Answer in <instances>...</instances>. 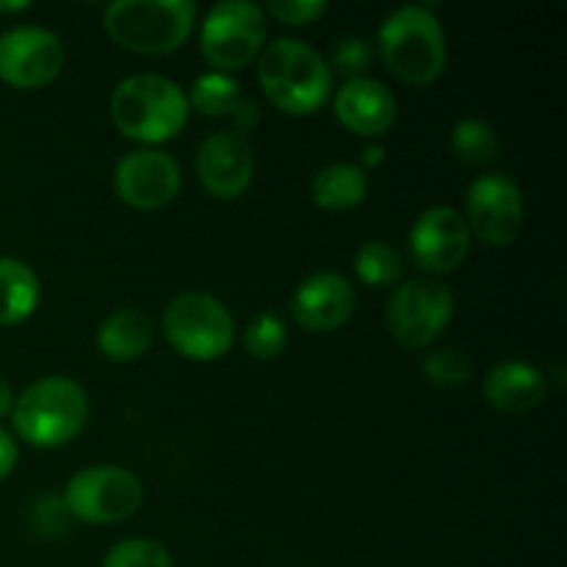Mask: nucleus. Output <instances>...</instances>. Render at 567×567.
Returning a JSON list of instances; mask_svg holds the SVG:
<instances>
[{
	"instance_id": "nucleus-17",
	"label": "nucleus",
	"mask_w": 567,
	"mask_h": 567,
	"mask_svg": "<svg viewBox=\"0 0 567 567\" xmlns=\"http://www.w3.org/2000/svg\"><path fill=\"white\" fill-rule=\"evenodd\" d=\"M485 399L491 408L502 410V413H529V410L540 408L543 399H546V380L535 365L507 360V363L487 371Z\"/></svg>"
},
{
	"instance_id": "nucleus-15",
	"label": "nucleus",
	"mask_w": 567,
	"mask_h": 567,
	"mask_svg": "<svg viewBox=\"0 0 567 567\" xmlns=\"http://www.w3.org/2000/svg\"><path fill=\"white\" fill-rule=\"evenodd\" d=\"M354 288L336 271H319L302 280L293 291L291 316L308 332H336L352 319Z\"/></svg>"
},
{
	"instance_id": "nucleus-26",
	"label": "nucleus",
	"mask_w": 567,
	"mask_h": 567,
	"mask_svg": "<svg viewBox=\"0 0 567 567\" xmlns=\"http://www.w3.org/2000/svg\"><path fill=\"white\" fill-rule=\"evenodd\" d=\"M424 377L432 382V385H441V388L465 385L471 377L468 354L460 352V349H437V352L426 354Z\"/></svg>"
},
{
	"instance_id": "nucleus-19",
	"label": "nucleus",
	"mask_w": 567,
	"mask_h": 567,
	"mask_svg": "<svg viewBox=\"0 0 567 567\" xmlns=\"http://www.w3.org/2000/svg\"><path fill=\"white\" fill-rule=\"evenodd\" d=\"M310 194L321 210L343 214L363 203L369 194V177L354 164H330L316 172Z\"/></svg>"
},
{
	"instance_id": "nucleus-2",
	"label": "nucleus",
	"mask_w": 567,
	"mask_h": 567,
	"mask_svg": "<svg viewBox=\"0 0 567 567\" xmlns=\"http://www.w3.org/2000/svg\"><path fill=\"white\" fill-rule=\"evenodd\" d=\"M188 97L164 75H133L114 89L111 120L116 131L142 144L175 138L188 122Z\"/></svg>"
},
{
	"instance_id": "nucleus-11",
	"label": "nucleus",
	"mask_w": 567,
	"mask_h": 567,
	"mask_svg": "<svg viewBox=\"0 0 567 567\" xmlns=\"http://www.w3.org/2000/svg\"><path fill=\"white\" fill-rule=\"evenodd\" d=\"M64 70V44L37 25L11 28L0 37V81L14 89H42Z\"/></svg>"
},
{
	"instance_id": "nucleus-13",
	"label": "nucleus",
	"mask_w": 567,
	"mask_h": 567,
	"mask_svg": "<svg viewBox=\"0 0 567 567\" xmlns=\"http://www.w3.org/2000/svg\"><path fill=\"white\" fill-rule=\"evenodd\" d=\"M471 230L454 208L437 205L424 210L410 230L413 260L430 275H449L460 269L468 255Z\"/></svg>"
},
{
	"instance_id": "nucleus-5",
	"label": "nucleus",
	"mask_w": 567,
	"mask_h": 567,
	"mask_svg": "<svg viewBox=\"0 0 567 567\" xmlns=\"http://www.w3.org/2000/svg\"><path fill=\"white\" fill-rule=\"evenodd\" d=\"M197 6L188 0H116L105 9V31L138 55L175 53L188 39Z\"/></svg>"
},
{
	"instance_id": "nucleus-18",
	"label": "nucleus",
	"mask_w": 567,
	"mask_h": 567,
	"mask_svg": "<svg viewBox=\"0 0 567 567\" xmlns=\"http://www.w3.org/2000/svg\"><path fill=\"white\" fill-rule=\"evenodd\" d=\"M153 343V321L138 308H120L100 324L97 349L114 363L138 360Z\"/></svg>"
},
{
	"instance_id": "nucleus-23",
	"label": "nucleus",
	"mask_w": 567,
	"mask_h": 567,
	"mask_svg": "<svg viewBox=\"0 0 567 567\" xmlns=\"http://www.w3.org/2000/svg\"><path fill=\"white\" fill-rule=\"evenodd\" d=\"M452 150L463 164L485 166L496 158L498 138L485 120H463L452 131Z\"/></svg>"
},
{
	"instance_id": "nucleus-29",
	"label": "nucleus",
	"mask_w": 567,
	"mask_h": 567,
	"mask_svg": "<svg viewBox=\"0 0 567 567\" xmlns=\"http://www.w3.org/2000/svg\"><path fill=\"white\" fill-rule=\"evenodd\" d=\"M17 465V443L9 432L0 430V482L14 471Z\"/></svg>"
},
{
	"instance_id": "nucleus-8",
	"label": "nucleus",
	"mask_w": 567,
	"mask_h": 567,
	"mask_svg": "<svg viewBox=\"0 0 567 567\" xmlns=\"http://www.w3.org/2000/svg\"><path fill=\"white\" fill-rule=\"evenodd\" d=\"M64 507L72 518L86 524H120L136 515L144 502V487L133 471L116 465H94L83 468L66 482Z\"/></svg>"
},
{
	"instance_id": "nucleus-30",
	"label": "nucleus",
	"mask_w": 567,
	"mask_h": 567,
	"mask_svg": "<svg viewBox=\"0 0 567 567\" xmlns=\"http://www.w3.org/2000/svg\"><path fill=\"white\" fill-rule=\"evenodd\" d=\"M11 408H14V393H11L9 382L0 377V419H3V415H9Z\"/></svg>"
},
{
	"instance_id": "nucleus-32",
	"label": "nucleus",
	"mask_w": 567,
	"mask_h": 567,
	"mask_svg": "<svg viewBox=\"0 0 567 567\" xmlns=\"http://www.w3.org/2000/svg\"><path fill=\"white\" fill-rule=\"evenodd\" d=\"M363 161H365V164H380V161H382V147H369V150H365Z\"/></svg>"
},
{
	"instance_id": "nucleus-16",
	"label": "nucleus",
	"mask_w": 567,
	"mask_h": 567,
	"mask_svg": "<svg viewBox=\"0 0 567 567\" xmlns=\"http://www.w3.org/2000/svg\"><path fill=\"white\" fill-rule=\"evenodd\" d=\"M336 116L358 136H382L396 122V100L374 78H349L336 94Z\"/></svg>"
},
{
	"instance_id": "nucleus-24",
	"label": "nucleus",
	"mask_w": 567,
	"mask_h": 567,
	"mask_svg": "<svg viewBox=\"0 0 567 567\" xmlns=\"http://www.w3.org/2000/svg\"><path fill=\"white\" fill-rule=\"evenodd\" d=\"M288 332L280 316L260 313L249 321L247 332H244V347H247L249 358L255 360H275L286 352Z\"/></svg>"
},
{
	"instance_id": "nucleus-9",
	"label": "nucleus",
	"mask_w": 567,
	"mask_h": 567,
	"mask_svg": "<svg viewBox=\"0 0 567 567\" xmlns=\"http://www.w3.org/2000/svg\"><path fill=\"white\" fill-rule=\"evenodd\" d=\"M266 42L264 11L247 0H225L208 11L199 33L205 61L219 72H236L252 64Z\"/></svg>"
},
{
	"instance_id": "nucleus-27",
	"label": "nucleus",
	"mask_w": 567,
	"mask_h": 567,
	"mask_svg": "<svg viewBox=\"0 0 567 567\" xmlns=\"http://www.w3.org/2000/svg\"><path fill=\"white\" fill-rule=\"evenodd\" d=\"M332 64H336V70L343 72V75L360 78V72L369 70L371 64L369 42L358 37L341 39V42L336 44V50H332Z\"/></svg>"
},
{
	"instance_id": "nucleus-21",
	"label": "nucleus",
	"mask_w": 567,
	"mask_h": 567,
	"mask_svg": "<svg viewBox=\"0 0 567 567\" xmlns=\"http://www.w3.org/2000/svg\"><path fill=\"white\" fill-rule=\"evenodd\" d=\"M241 103V86L225 72L199 75L192 86V97H188V105H194L203 116H230Z\"/></svg>"
},
{
	"instance_id": "nucleus-22",
	"label": "nucleus",
	"mask_w": 567,
	"mask_h": 567,
	"mask_svg": "<svg viewBox=\"0 0 567 567\" xmlns=\"http://www.w3.org/2000/svg\"><path fill=\"white\" fill-rule=\"evenodd\" d=\"M354 271L371 288H385L402 280L404 258L385 241H369L354 255Z\"/></svg>"
},
{
	"instance_id": "nucleus-14",
	"label": "nucleus",
	"mask_w": 567,
	"mask_h": 567,
	"mask_svg": "<svg viewBox=\"0 0 567 567\" xmlns=\"http://www.w3.org/2000/svg\"><path fill=\"white\" fill-rule=\"evenodd\" d=\"M255 175V153L238 133H214L197 153V177L216 199H236Z\"/></svg>"
},
{
	"instance_id": "nucleus-12",
	"label": "nucleus",
	"mask_w": 567,
	"mask_h": 567,
	"mask_svg": "<svg viewBox=\"0 0 567 567\" xmlns=\"http://www.w3.org/2000/svg\"><path fill=\"white\" fill-rule=\"evenodd\" d=\"M116 197L136 210H158L181 192V166L161 150H133L114 169Z\"/></svg>"
},
{
	"instance_id": "nucleus-10",
	"label": "nucleus",
	"mask_w": 567,
	"mask_h": 567,
	"mask_svg": "<svg viewBox=\"0 0 567 567\" xmlns=\"http://www.w3.org/2000/svg\"><path fill=\"white\" fill-rule=\"evenodd\" d=\"M465 208V225L487 247H509L524 230V194L509 175H485L471 183Z\"/></svg>"
},
{
	"instance_id": "nucleus-20",
	"label": "nucleus",
	"mask_w": 567,
	"mask_h": 567,
	"mask_svg": "<svg viewBox=\"0 0 567 567\" xmlns=\"http://www.w3.org/2000/svg\"><path fill=\"white\" fill-rule=\"evenodd\" d=\"M39 305V277L31 266L14 258H0V327L25 321Z\"/></svg>"
},
{
	"instance_id": "nucleus-4",
	"label": "nucleus",
	"mask_w": 567,
	"mask_h": 567,
	"mask_svg": "<svg viewBox=\"0 0 567 567\" xmlns=\"http://www.w3.org/2000/svg\"><path fill=\"white\" fill-rule=\"evenodd\" d=\"M11 419L17 435L31 446H64L89 419L86 391L66 377H44L17 396Z\"/></svg>"
},
{
	"instance_id": "nucleus-25",
	"label": "nucleus",
	"mask_w": 567,
	"mask_h": 567,
	"mask_svg": "<svg viewBox=\"0 0 567 567\" xmlns=\"http://www.w3.org/2000/svg\"><path fill=\"white\" fill-rule=\"evenodd\" d=\"M103 567H172V557L161 543L133 537V540L116 543Z\"/></svg>"
},
{
	"instance_id": "nucleus-28",
	"label": "nucleus",
	"mask_w": 567,
	"mask_h": 567,
	"mask_svg": "<svg viewBox=\"0 0 567 567\" xmlns=\"http://www.w3.org/2000/svg\"><path fill=\"white\" fill-rule=\"evenodd\" d=\"M327 11L321 0H271L269 14L282 25H310Z\"/></svg>"
},
{
	"instance_id": "nucleus-1",
	"label": "nucleus",
	"mask_w": 567,
	"mask_h": 567,
	"mask_svg": "<svg viewBox=\"0 0 567 567\" xmlns=\"http://www.w3.org/2000/svg\"><path fill=\"white\" fill-rule=\"evenodd\" d=\"M258 78L269 103L291 116L313 114L330 100V66L319 50L297 39L271 42L260 53Z\"/></svg>"
},
{
	"instance_id": "nucleus-7",
	"label": "nucleus",
	"mask_w": 567,
	"mask_h": 567,
	"mask_svg": "<svg viewBox=\"0 0 567 567\" xmlns=\"http://www.w3.org/2000/svg\"><path fill=\"white\" fill-rule=\"evenodd\" d=\"M454 316V293L437 277L402 282L388 299V332L404 349H426L441 338Z\"/></svg>"
},
{
	"instance_id": "nucleus-6",
	"label": "nucleus",
	"mask_w": 567,
	"mask_h": 567,
	"mask_svg": "<svg viewBox=\"0 0 567 567\" xmlns=\"http://www.w3.org/2000/svg\"><path fill=\"white\" fill-rule=\"evenodd\" d=\"M164 336L177 354L188 360H219L236 341L230 310L210 293H181L164 310Z\"/></svg>"
},
{
	"instance_id": "nucleus-31",
	"label": "nucleus",
	"mask_w": 567,
	"mask_h": 567,
	"mask_svg": "<svg viewBox=\"0 0 567 567\" xmlns=\"http://www.w3.org/2000/svg\"><path fill=\"white\" fill-rule=\"evenodd\" d=\"M31 9V3H25V0H17V3H0V14H17V11H28Z\"/></svg>"
},
{
	"instance_id": "nucleus-3",
	"label": "nucleus",
	"mask_w": 567,
	"mask_h": 567,
	"mask_svg": "<svg viewBox=\"0 0 567 567\" xmlns=\"http://www.w3.org/2000/svg\"><path fill=\"white\" fill-rule=\"evenodd\" d=\"M380 55L393 78L408 86H430L446 66V37L424 6H402L380 28Z\"/></svg>"
}]
</instances>
